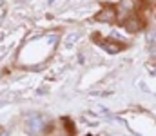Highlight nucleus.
<instances>
[{"label":"nucleus","instance_id":"f257e3e1","mask_svg":"<svg viewBox=\"0 0 156 136\" xmlns=\"http://www.w3.org/2000/svg\"><path fill=\"white\" fill-rule=\"evenodd\" d=\"M44 127H45L44 116H40V114H31V116H27V120H26V131H27L29 134H40V133L44 131Z\"/></svg>","mask_w":156,"mask_h":136},{"label":"nucleus","instance_id":"f03ea898","mask_svg":"<svg viewBox=\"0 0 156 136\" xmlns=\"http://www.w3.org/2000/svg\"><path fill=\"white\" fill-rule=\"evenodd\" d=\"M116 16H118V13L113 7H104V9L96 15V20H98V22H115Z\"/></svg>","mask_w":156,"mask_h":136},{"label":"nucleus","instance_id":"7ed1b4c3","mask_svg":"<svg viewBox=\"0 0 156 136\" xmlns=\"http://www.w3.org/2000/svg\"><path fill=\"white\" fill-rule=\"evenodd\" d=\"M138 7V0H120V11L122 13H133Z\"/></svg>","mask_w":156,"mask_h":136},{"label":"nucleus","instance_id":"20e7f679","mask_svg":"<svg viewBox=\"0 0 156 136\" xmlns=\"http://www.w3.org/2000/svg\"><path fill=\"white\" fill-rule=\"evenodd\" d=\"M102 47H104L109 54H115V53H118V51H122V49H123V45H122V44H111V42H104Z\"/></svg>","mask_w":156,"mask_h":136},{"label":"nucleus","instance_id":"39448f33","mask_svg":"<svg viewBox=\"0 0 156 136\" xmlns=\"http://www.w3.org/2000/svg\"><path fill=\"white\" fill-rule=\"evenodd\" d=\"M125 24H127V29H129V31H138V29H140V26H142L138 20H127Z\"/></svg>","mask_w":156,"mask_h":136}]
</instances>
